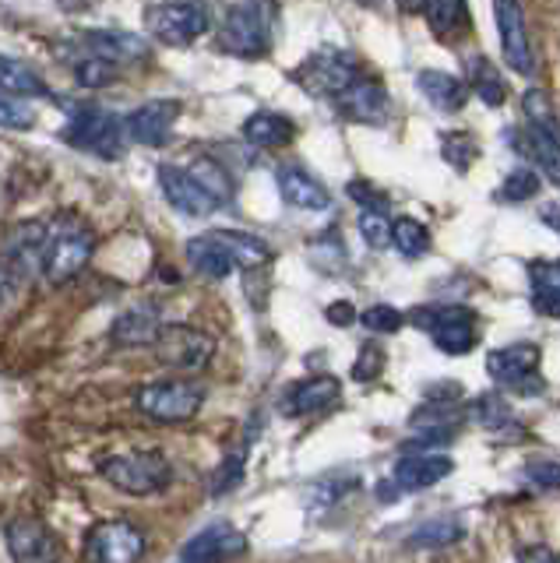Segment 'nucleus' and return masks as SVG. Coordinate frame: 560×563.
<instances>
[{"mask_svg":"<svg viewBox=\"0 0 560 563\" xmlns=\"http://www.w3.org/2000/svg\"><path fill=\"white\" fill-rule=\"evenodd\" d=\"M328 321H331V324H353V321H356L353 303H345V299H342V303H331V307H328Z\"/></svg>","mask_w":560,"mask_h":563,"instance_id":"obj_51","label":"nucleus"},{"mask_svg":"<svg viewBox=\"0 0 560 563\" xmlns=\"http://www.w3.org/2000/svg\"><path fill=\"white\" fill-rule=\"evenodd\" d=\"M4 542L14 563H57L54 532L32 515H19L4 525Z\"/></svg>","mask_w":560,"mask_h":563,"instance_id":"obj_16","label":"nucleus"},{"mask_svg":"<svg viewBox=\"0 0 560 563\" xmlns=\"http://www.w3.org/2000/svg\"><path fill=\"white\" fill-rule=\"evenodd\" d=\"M293 78H296V85L304 88V92L336 102L342 92H349V88L363 78V67L349 49L325 46V49L307 53V60L293 70Z\"/></svg>","mask_w":560,"mask_h":563,"instance_id":"obj_4","label":"nucleus"},{"mask_svg":"<svg viewBox=\"0 0 560 563\" xmlns=\"http://www.w3.org/2000/svg\"><path fill=\"white\" fill-rule=\"evenodd\" d=\"M163 317L160 310H155L152 303H142V307H131L124 310L113 321L110 328V342L117 349H142V345H155L160 342V334H163Z\"/></svg>","mask_w":560,"mask_h":563,"instance_id":"obj_22","label":"nucleus"},{"mask_svg":"<svg viewBox=\"0 0 560 563\" xmlns=\"http://www.w3.org/2000/svg\"><path fill=\"white\" fill-rule=\"evenodd\" d=\"M360 324L371 331V334H395L402 324H406V313L392 303H374L360 313Z\"/></svg>","mask_w":560,"mask_h":563,"instance_id":"obj_43","label":"nucleus"},{"mask_svg":"<svg viewBox=\"0 0 560 563\" xmlns=\"http://www.w3.org/2000/svg\"><path fill=\"white\" fill-rule=\"evenodd\" d=\"M99 475L128 497H152L173 483V465L160 451H131L99 462Z\"/></svg>","mask_w":560,"mask_h":563,"instance_id":"obj_3","label":"nucleus"},{"mask_svg":"<svg viewBox=\"0 0 560 563\" xmlns=\"http://www.w3.org/2000/svg\"><path fill=\"white\" fill-rule=\"evenodd\" d=\"M360 236L371 251H388L395 236V219L388 216V208H366L360 216Z\"/></svg>","mask_w":560,"mask_h":563,"instance_id":"obj_38","label":"nucleus"},{"mask_svg":"<svg viewBox=\"0 0 560 563\" xmlns=\"http://www.w3.org/2000/svg\"><path fill=\"white\" fill-rule=\"evenodd\" d=\"M462 536H465L462 521H454V518H430V521H424L406 539V545H409V550H448V545L462 542Z\"/></svg>","mask_w":560,"mask_h":563,"instance_id":"obj_32","label":"nucleus"},{"mask_svg":"<svg viewBox=\"0 0 560 563\" xmlns=\"http://www.w3.org/2000/svg\"><path fill=\"white\" fill-rule=\"evenodd\" d=\"M64 141L99 158H120L128 148L124 117L102 110V106H72L64 123Z\"/></svg>","mask_w":560,"mask_h":563,"instance_id":"obj_2","label":"nucleus"},{"mask_svg":"<svg viewBox=\"0 0 560 563\" xmlns=\"http://www.w3.org/2000/svg\"><path fill=\"white\" fill-rule=\"evenodd\" d=\"M480 317L476 310H469L462 303H427V307H416L409 313V324H416L419 331H427L430 339L433 334H441L448 328H462V324H476Z\"/></svg>","mask_w":560,"mask_h":563,"instance_id":"obj_28","label":"nucleus"},{"mask_svg":"<svg viewBox=\"0 0 560 563\" xmlns=\"http://www.w3.org/2000/svg\"><path fill=\"white\" fill-rule=\"evenodd\" d=\"M336 113L353 120V123H366V128H384L392 120V96L377 78H360L349 92H342L336 99Z\"/></svg>","mask_w":560,"mask_h":563,"instance_id":"obj_15","label":"nucleus"},{"mask_svg":"<svg viewBox=\"0 0 560 563\" xmlns=\"http://www.w3.org/2000/svg\"><path fill=\"white\" fill-rule=\"evenodd\" d=\"M240 134L254 148H283L296 137V123L289 117H283V113L261 110V113H251L248 120H243Z\"/></svg>","mask_w":560,"mask_h":563,"instance_id":"obj_25","label":"nucleus"},{"mask_svg":"<svg viewBox=\"0 0 560 563\" xmlns=\"http://www.w3.org/2000/svg\"><path fill=\"white\" fill-rule=\"evenodd\" d=\"M190 176H195V180L212 194V198L219 201V208L222 205H230L233 201V180H230V173H226L216 158H195V163H190Z\"/></svg>","mask_w":560,"mask_h":563,"instance_id":"obj_35","label":"nucleus"},{"mask_svg":"<svg viewBox=\"0 0 560 563\" xmlns=\"http://www.w3.org/2000/svg\"><path fill=\"white\" fill-rule=\"evenodd\" d=\"M521 110H525V120H529L532 131L560 137V117H557L553 102H550V92H542V88H529V92L521 96Z\"/></svg>","mask_w":560,"mask_h":563,"instance_id":"obj_33","label":"nucleus"},{"mask_svg":"<svg viewBox=\"0 0 560 563\" xmlns=\"http://www.w3.org/2000/svg\"><path fill=\"white\" fill-rule=\"evenodd\" d=\"M532 275V303L539 313L560 321V261H542L529 268Z\"/></svg>","mask_w":560,"mask_h":563,"instance_id":"obj_31","label":"nucleus"},{"mask_svg":"<svg viewBox=\"0 0 560 563\" xmlns=\"http://www.w3.org/2000/svg\"><path fill=\"white\" fill-rule=\"evenodd\" d=\"M0 128H11V131L36 128V110H32V102L0 92Z\"/></svg>","mask_w":560,"mask_h":563,"instance_id":"obj_42","label":"nucleus"},{"mask_svg":"<svg viewBox=\"0 0 560 563\" xmlns=\"http://www.w3.org/2000/svg\"><path fill=\"white\" fill-rule=\"evenodd\" d=\"M427 22L437 35H451L469 25V8L465 4H454V0H433V4L424 8Z\"/></svg>","mask_w":560,"mask_h":563,"instance_id":"obj_40","label":"nucleus"},{"mask_svg":"<svg viewBox=\"0 0 560 563\" xmlns=\"http://www.w3.org/2000/svg\"><path fill=\"white\" fill-rule=\"evenodd\" d=\"M160 187L166 194V201L177 208L180 216H187V219H208L212 211H219V201L184 166L163 163L160 166Z\"/></svg>","mask_w":560,"mask_h":563,"instance_id":"obj_17","label":"nucleus"},{"mask_svg":"<svg viewBox=\"0 0 560 563\" xmlns=\"http://www.w3.org/2000/svg\"><path fill=\"white\" fill-rule=\"evenodd\" d=\"M187 261L190 268L205 278H230L237 272V261L226 254V246L212 236V233H201L195 240H187Z\"/></svg>","mask_w":560,"mask_h":563,"instance_id":"obj_26","label":"nucleus"},{"mask_svg":"<svg viewBox=\"0 0 560 563\" xmlns=\"http://www.w3.org/2000/svg\"><path fill=\"white\" fill-rule=\"evenodd\" d=\"M480 342L476 334V324H462V328H448L441 334H433V345L448 352V356H465V352H472Z\"/></svg>","mask_w":560,"mask_h":563,"instance_id":"obj_45","label":"nucleus"},{"mask_svg":"<svg viewBox=\"0 0 560 563\" xmlns=\"http://www.w3.org/2000/svg\"><path fill=\"white\" fill-rule=\"evenodd\" d=\"M441 155L448 158V163L459 169V173H469V166L476 163V155H480V145H476V137L459 131V134H441Z\"/></svg>","mask_w":560,"mask_h":563,"instance_id":"obj_41","label":"nucleus"},{"mask_svg":"<svg viewBox=\"0 0 560 563\" xmlns=\"http://www.w3.org/2000/svg\"><path fill=\"white\" fill-rule=\"evenodd\" d=\"M507 145H515L521 155H529L539 173L560 190V137L539 134V131H507Z\"/></svg>","mask_w":560,"mask_h":563,"instance_id":"obj_24","label":"nucleus"},{"mask_svg":"<svg viewBox=\"0 0 560 563\" xmlns=\"http://www.w3.org/2000/svg\"><path fill=\"white\" fill-rule=\"evenodd\" d=\"M275 184H278V194H283V201L293 205V208H300V211L331 208L328 187L318 180V176H310L304 166H278L275 169Z\"/></svg>","mask_w":560,"mask_h":563,"instance_id":"obj_21","label":"nucleus"},{"mask_svg":"<svg viewBox=\"0 0 560 563\" xmlns=\"http://www.w3.org/2000/svg\"><path fill=\"white\" fill-rule=\"evenodd\" d=\"M416 88L427 96V102L433 106V110H441V113H459V110H465V102H469L465 78L451 75V70H437V67L419 70Z\"/></svg>","mask_w":560,"mask_h":563,"instance_id":"obj_23","label":"nucleus"},{"mask_svg":"<svg viewBox=\"0 0 560 563\" xmlns=\"http://www.w3.org/2000/svg\"><path fill=\"white\" fill-rule=\"evenodd\" d=\"M392 246L395 251L406 257V261H416V257H424L430 251V233H427V225L413 219V216H398L395 219V236H392Z\"/></svg>","mask_w":560,"mask_h":563,"instance_id":"obj_34","label":"nucleus"},{"mask_svg":"<svg viewBox=\"0 0 560 563\" xmlns=\"http://www.w3.org/2000/svg\"><path fill=\"white\" fill-rule=\"evenodd\" d=\"M184 106L177 99H149L142 106L124 117V128H128V141L134 145H145V148H160L169 141L173 128H177Z\"/></svg>","mask_w":560,"mask_h":563,"instance_id":"obj_14","label":"nucleus"},{"mask_svg":"<svg viewBox=\"0 0 560 563\" xmlns=\"http://www.w3.org/2000/svg\"><path fill=\"white\" fill-rule=\"evenodd\" d=\"M145 29L163 46H190L212 29V8L205 4H149Z\"/></svg>","mask_w":560,"mask_h":563,"instance_id":"obj_8","label":"nucleus"},{"mask_svg":"<svg viewBox=\"0 0 560 563\" xmlns=\"http://www.w3.org/2000/svg\"><path fill=\"white\" fill-rule=\"evenodd\" d=\"M134 405H138V412L149 416L152 422H187L201 412L205 387L184 377H163V380L138 387Z\"/></svg>","mask_w":560,"mask_h":563,"instance_id":"obj_6","label":"nucleus"},{"mask_svg":"<svg viewBox=\"0 0 560 563\" xmlns=\"http://www.w3.org/2000/svg\"><path fill=\"white\" fill-rule=\"evenodd\" d=\"M96 254V233L81 222H54L46 233V251H43V278L61 286L72 282L89 268V261Z\"/></svg>","mask_w":560,"mask_h":563,"instance_id":"obj_5","label":"nucleus"},{"mask_svg":"<svg viewBox=\"0 0 560 563\" xmlns=\"http://www.w3.org/2000/svg\"><path fill=\"white\" fill-rule=\"evenodd\" d=\"M465 85H469V92H476L486 106H494V110L504 106V99H507L501 70L494 67V60H486L483 53L465 60Z\"/></svg>","mask_w":560,"mask_h":563,"instance_id":"obj_30","label":"nucleus"},{"mask_svg":"<svg viewBox=\"0 0 560 563\" xmlns=\"http://www.w3.org/2000/svg\"><path fill=\"white\" fill-rule=\"evenodd\" d=\"M243 462H248V448H237L226 462L216 468V479H212V497H226L243 483Z\"/></svg>","mask_w":560,"mask_h":563,"instance_id":"obj_44","label":"nucleus"},{"mask_svg":"<svg viewBox=\"0 0 560 563\" xmlns=\"http://www.w3.org/2000/svg\"><path fill=\"white\" fill-rule=\"evenodd\" d=\"M469 416L480 422L483 430H512V422H515V416H512V405H507V398L504 395H480L476 401L469 405Z\"/></svg>","mask_w":560,"mask_h":563,"instance_id":"obj_36","label":"nucleus"},{"mask_svg":"<svg viewBox=\"0 0 560 563\" xmlns=\"http://www.w3.org/2000/svg\"><path fill=\"white\" fill-rule=\"evenodd\" d=\"M521 475H525V483H532L536 489H560V462H553V457L529 462Z\"/></svg>","mask_w":560,"mask_h":563,"instance_id":"obj_46","label":"nucleus"},{"mask_svg":"<svg viewBox=\"0 0 560 563\" xmlns=\"http://www.w3.org/2000/svg\"><path fill=\"white\" fill-rule=\"evenodd\" d=\"M339 401H342V380L321 374V377H307V380L289 384L283 398H278V409L293 419H300V416L328 412L331 405H339Z\"/></svg>","mask_w":560,"mask_h":563,"instance_id":"obj_19","label":"nucleus"},{"mask_svg":"<svg viewBox=\"0 0 560 563\" xmlns=\"http://www.w3.org/2000/svg\"><path fill=\"white\" fill-rule=\"evenodd\" d=\"M0 92L19 96V99H46L50 88L36 67H29L19 57H8L0 53Z\"/></svg>","mask_w":560,"mask_h":563,"instance_id":"obj_27","label":"nucleus"},{"mask_svg":"<svg viewBox=\"0 0 560 563\" xmlns=\"http://www.w3.org/2000/svg\"><path fill=\"white\" fill-rule=\"evenodd\" d=\"M345 190H349V198L363 205V211H366V208H388V201H384L381 194H377L371 184H366V180H353Z\"/></svg>","mask_w":560,"mask_h":563,"instance_id":"obj_49","label":"nucleus"},{"mask_svg":"<svg viewBox=\"0 0 560 563\" xmlns=\"http://www.w3.org/2000/svg\"><path fill=\"white\" fill-rule=\"evenodd\" d=\"M78 49V46H75ZM72 70H75V78H78V85L81 88H107V85H113L117 81V75H120V67H113V64H107V60H99V57H89V53H75L72 60Z\"/></svg>","mask_w":560,"mask_h":563,"instance_id":"obj_37","label":"nucleus"},{"mask_svg":"<svg viewBox=\"0 0 560 563\" xmlns=\"http://www.w3.org/2000/svg\"><path fill=\"white\" fill-rule=\"evenodd\" d=\"M248 553V536L230 521H212L190 536L173 563H233Z\"/></svg>","mask_w":560,"mask_h":563,"instance_id":"obj_11","label":"nucleus"},{"mask_svg":"<svg viewBox=\"0 0 560 563\" xmlns=\"http://www.w3.org/2000/svg\"><path fill=\"white\" fill-rule=\"evenodd\" d=\"M539 363H542V349L536 342H512L501 345L486 356V374L494 377L501 387L515 395H542V377H539Z\"/></svg>","mask_w":560,"mask_h":563,"instance_id":"obj_7","label":"nucleus"},{"mask_svg":"<svg viewBox=\"0 0 560 563\" xmlns=\"http://www.w3.org/2000/svg\"><path fill=\"white\" fill-rule=\"evenodd\" d=\"M542 180H539V169L532 166H515L512 173L504 176V184L497 187V198L501 201H512V205H521V201H532L539 194Z\"/></svg>","mask_w":560,"mask_h":563,"instance_id":"obj_39","label":"nucleus"},{"mask_svg":"<svg viewBox=\"0 0 560 563\" xmlns=\"http://www.w3.org/2000/svg\"><path fill=\"white\" fill-rule=\"evenodd\" d=\"M462 391H465V387L459 380H437V384L427 387V398L437 401V405H451V401L462 398Z\"/></svg>","mask_w":560,"mask_h":563,"instance_id":"obj_50","label":"nucleus"},{"mask_svg":"<svg viewBox=\"0 0 560 563\" xmlns=\"http://www.w3.org/2000/svg\"><path fill=\"white\" fill-rule=\"evenodd\" d=\"M145 532L134 521H99L85 536L81 553L89 563H142Z\"/></svg>","mask_w":560,"mask_h":563,"instance_id":"obj_10","label":"nucleus"},{"mask_svg":"<svg viewBox=\"0 0 560 563\" xmlns=\"http://www.w3.org/2000/svg\"><path fill=\"white\" fill-rule=\"evenodd\" d=\"M75 46L89 57H99L113 67H124V64H138V60H149V40L138 32H124V29H85L75 35Z\"/></svg>","mask_w":560,"mask_h":563,"instance_id":"obj_12","label":"nucleus"},{"mask_svg":"<svg viewBox=\"0 0 560 563\" xmlns=\"http://www.w3.org/2000/svg\"><path fill=\"white\" fill-rule=\"evenodd\" d=\"M494 18H497L504 64L512 67L515 75H532L536 57H532V43H529V29H525L521 4H494Z\"/></svg>","mask_w":560,"mask_h":563,"instance_id":"obj_18","label":"nucleus"},{"mask_svg":"<svg viewBox=\"0 0 560 563\" xmlns=\"http://www.w3.org/2000/svg\"><path fill=\"white\" fill-rule=\"evenodd\" d=\"M381 369H384V352L377 345H363L356 356V366H353V377L366 384V380H374Z\"/></svg>","mask_w":560,"mask_h":563,"instance_id":"obj_47","label":"nucleus"},{"mask_svg":"<svg viewBox=\"0 0 560 563\" xmlns=\"http://www.w3.org/2000/svg\"><path fill=\"white\" fill-rule=\"evenodd\" d=\"M155 360L169 369H180V374H195V369H205L216 356V339L201 328L190 324H166L160 342L152 345Z\"/></svg>","mask_w":560,"mask_h":563,"instance_id":"obj_9","label":"nucleus"},{"mask_svg":"<svg viewBox=\"0 0 560 563\" xmlns=\"http://www.w3.org/2000/svg\"><path fill=\"white\" fill-rule=\"evenodd\" d=\"M212 236L226 246V254L237 261V268H261V264L272 261V246L254 233H240V229H212Z\"/></svg>","mask_w":560,"mask_h":563,"instance_id":"obj_29","label":"nucleus"},{"mask_svg":"<svg viewBox=\"0 0 560 563\" xmlns=\"http://www.w3.org/2000/svg\"><path fill=\"white\" fill-rule=\"evenodd\" d=\"M349 486H356V483H353V479H349V483L325 479V483H318V486L310 489V500L318 504V507H331V504H339V497H342V493H345ZM314 504H310V507H314Z\"/></svg>","mask_w":560,"mask_h":563,"instance_id":"obj_48","label":"nucleus"},{"mask_svg":"<svg viewBox=\"0 0 560 563\" xmlns=\"http://www.w3.org/2000/svg\"><path fill=\"white\" fill-rule=\"evenodd\" d=\"M454 472V457L448 454H402L395 468H392V483L395 489H406V493H416V489H427V486H437L441 479Z\"/></svg>","mask_w":560,"mask_h":563,"instance_id":"obj_20","label":"nucleus"},{"mask_svg":"<svg viewBox=\"0 0 560 563\" xmlns=\"http://www.w3.org/2000/svg\"><path fill=\"white\" fill-rule=\"evenodd\" d=\"M272 14L268 4H230L222 11V22L216 32V46L240 60L268 57L272 49Z\"/></svg>","mask_w":560,"mask_h":563,"instance_id":"obj_1","label":"nucleus"},{"mask_svg":"<svg viewBox=\"0 0 560 563\" xmlns=\"http://www.w3.org/2000/svg\"><path fill=\"white\" fill-rule=\"evenodd\" d=\"M521 563H557V556L547 550V545H529V550L521 553Z\"/></svg>","mask_w":560,"mask_h":563,"instance_id":"obj_53","label":"nucleus"},{"mask_svg":"<svg viewBox=\"0 0 560 563\" xmlns=\"http://www.w3.org/2000/svg\"><path fill=\"white\" fill-rule=\"evenodd\" d=\"M46 233H50V222H36V219L14 225L4 240V251H0V268H8L14 282L43 272Z\"/></svg>","mask_w":560,"mask_h":563,"instance_id":"obj_13","label":"nucleus"},{"mask_svg":"<svg viewBox=\"0 0 560 563\" xmlns=\"http://www.w3.org/2000/svg\"><path fill=\"white\" fill-rule=\"evenodd\" d=\"M539 222L553 229V233L560 236V201H547V205H539Z\"/></svg>","mask_w":560,"mask_h":563,"instance_id":"obj_52","label":"nucleus"}]
</instances>
